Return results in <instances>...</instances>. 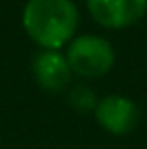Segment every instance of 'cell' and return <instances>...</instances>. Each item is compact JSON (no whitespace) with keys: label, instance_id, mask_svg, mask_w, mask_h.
Wrapping results in <instances>:
<instances>
[{"label":"cell","instance_id":"6da1fadb","mask_svg":"<svg viewBox=\"0 0 147 149\" xmlns=\"http://www.w3.org/2000/svg\"><path fill=\"white\" fill-rule=\"evenodd\" d=\"M22 24L38 47L59 50L77 32L79 10L73 0H28L22 12Z\"/></svg>","mask_w":147,"mask_h":149},{"label":"cell","instance_id":"8992f818","mask_svg":"<svg viewBox=\"0 0 147 149\" xmlns=\"http://www.w3.org/2000/svg\"><path fill=\"white\" fill-rule=\"evenodd\" d=\"M71 103H73L77 109H83V111H89V109L97 107L95 95L87 87H75L73 93H71Z\"/></svg>","mask_w":147,"mask_h":149},{"label":"cell","instance_id":"3957f363","mask_svg":"<svg viewBox=\"0 0 147 149\" xmlns=\"http://www.w3.org/2000/svg\"><path fill=\"white\" fill-rule=\"evenodd\" d=\"M93 20L105 28L137 24L147 12V0H87Z\"/></svg>","mask_w":147,"mask_h":149},{"label":"cell","instance_id":"5b68a950","mask_svg":"<svg viewBox=\"0 0 147 149\" xmlns=\"http://www.w3.org/2000/svg\"><path fill=\"white\" fill-rule=\"evenodd\" d=\"M32 73H34L36 83L45 91L56 93V91L67 87L73 71H71L69 61L63 52H59V50H40L34 56Z\"/></svg>","mask_w":147,"mask_h":149},{"label":"cell","instance_id":"277c9868","mask_svg":"<svg viewBox=\"0 0 147 149\" xmlns=\"http://www.w3.org/2000/svg\"><path fill=\"white\" fill-rule=\"evenodd\" d=\"M95 117L105 131L113 135H127L139 123V109L123 95H107L97 103Z\"/></svg>","mask_w":147,"mask_h":149},{"label":"cell","instance_id":"7a4b0ae2","mask_svg":"<svg viewBox=\"0 0 147 149\" xmlns=\"http://www.w3.org/2000/svg\"><path fill=\"white\" fill-rule=\"evenodd\" d=\"M67 61L71 71L89 79L107 74L115 65V50L109 40L95 36V34H83L77 36L69 45Z\"/></svg>","mask_w":147,"mask_h":149}]
</instances>
